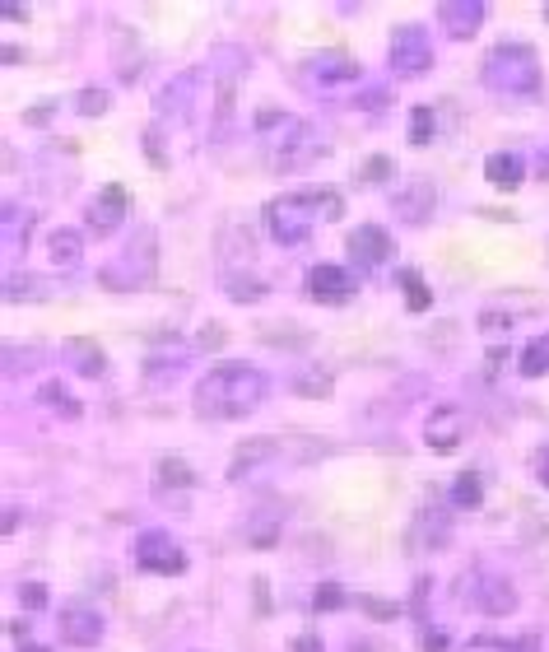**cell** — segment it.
<instances>
[{
	"mask_svg": "<svg viewBox=\"0 0 549 652\" xmlns=\"http://www.w3.org/2000/svg\"><path fill=\"white\" fill-rule=\"evenodd\" d=\"M196 89H201V80H196V70H187V75H177L173 84H163L159 89V103H154V112L159 117H187L191 112V98H196Z\"/></svg>",
	"mask_w": 549,
	"mask_h": 652,
	"instance_id": "16",
	"label": "cell"
},
{
	"mask_svg": "<svg viewBox=\"0 0 549 652\" xmlns=\"http://www.w3.org/2000/svg\"><path fill=\"white\" fill-rule=\"evenodd\" d=\"M42 401H47V406H56L61 410V415H66V420H75V415H80V401H75V396L66 392V387H61V382H42Z\"/></svg>",
	"mask_w": 549,
	"mask_h": 652,
	"instance_id": "25",
	"label": "cell"
},
{
	"mask_svg": "<svg viewBox=\"0 0 549 652\" xmlns=\"http://www.w3.org/2000/svg\"><path fill=\"white\" fill-rule=\"evenodd\" d=\"M317 154H326L322 126H312V122H284L280 140L270 145V168H280V173H294V168H308Z\"/></svg>",
	"mask_w": 549,
	"mask_h": 652,
	"instance_id": "5",
	"label": "cell"
},
{
	"mask_svg": "<svg viewBox=\"0 0 549 652\" xmlns=\"http://www.w3.org/2000/svg\"><path fill=\"white\" fill-rule=\"evenodd\" d=\"M47 247H52V261H56V266H80V261H84V238L75 229H56Z\"/></svg>",
	"mask_w": 549,
	"mask_h": 652,
	"instance_id": "21",
	"label": "cell"
},
{
	"mask_svg": "<svg viewBox=\"0 0 549 652\" xmlns=\"http://www.w3.org/2000/svg\"><path fill=\"white\" fill-rule=\"evenodd\" d=\"M275 513H256V527H247V541L252 545H270L275 541V522H270Z\"/></svg>",
	"mask_w": 549,
	"mask_h": 652,
	"instance_id": "31",
	"label": "cell"
},
{
	"mask_svg": "<svg viewBox=\"0 0 549 652\" xmlns=\"http://www.w3.org/2000/svg\"><path fill=\"white\" fill-rule=\"evenodd\" d=\"M484 177H489L494 187H522V177H526L522 154H512V150L489 154V159H484Z\"/></svg>",
	"mask_w": 549,
	"mask_h": 652,
	"instance_id": "18",
	"label": "cell"
},
{
	"mask_svg": "<svg viewBox=\"0 0 549 652\" xmlns=\"http://www.w3.org/2000/svg\"><path fill=\"white\" fill-rule=\"evenodd\" d=\"M28 224H33V210L5 205V257L10 261H19V252L28 247Z\"/></svg>",
	"mask_w": 549,
	"mask_h": 652,
	"instance_id": "20",
	"label": "cell"
},
{
	"mask_svg": "<svg viewBox=\"0 0 549 652\" xmlns=\"http://www.w3.org/2000/svg\"><path fill=\"white\" fill-rule=\"evenodd\" d=\"M280 457V443L275 438H252V443H242V452L233 457V466H228V480H242V471L252 476L256 466H266Z\"/></svg>",
	"mask_w": 549,
	"mask_h": 652,
	"instance_id": "17",
	"label": "cell"
},
{
	"mask_svg": "<svg viewBox=\"0 0 549 652\" xmlns=\"http://www.w3.org/2000/svg\"><path fill=\"white\" fill-rule=\"evenodd\" d=\"M354 289H359V275L349 271V266L317 261V266L308 271V294L317 303H345V299H354Z\"/></svg>",
	"mask_w": 549,
	"mask_h": 652,
	"instance_id": "11",
	"label": "cell"
},
{
	"mask_svg": "<svg viewBox=\"0 0 549 652\" xmlns=\"http://www.w3.org/2000/svg\"><path fill=\"white\" fill-rule=\"evenodd\" d=\"M484 89L498 98H531L540 89V56L531 42H498L484 56Z\"/></svg>",
	"mask_w": 549,
	"mask_h": 652,
	"instance_id": "3",
	"label": "cell"
},
{
	"mask_svg": "<svg viewBox=\"0 0 549 652\" xmlns=\"http://www.w3.org/2000/svg\"><path fill=\"white\" fill-rule=\"evenodd\" d=\"M401 285H405V303H410L415 313H424L433 303V294H429V285L419 280V271H401Z\"/></svg>",
	"mask_w": 549,
	"mask_h": 652,
	"instance_id": "26",
	"label": "cell"
},
{
	"mask_svg": "<svg viewBox=\"0 0 549 652\" xmlns=\"http://www.w3.org/2000/svg\"><path fill=\"white\" fill-rule=\"evenodd\" d=\"M335 215H340V196H331V191H284V196L266 201V229L280 247L308 243L312 229Z\"/></svg>",
	"mask_w": 549,
	"mask_h": 652,
	"instance_id": "2",
	"label": "cell"
},
{
	"mask_svg": "<svg viewBox=\"0 0 549 652\" xmlns=\"http://www.w3.org/2000/svg\"><path fill=\"white\" fill-rule=\"evenodd\" d=\"M387 61H391V70H396V75H410V80H419V75H429V66H433V42H429V28H419V24H401V28H391Z\"/></svg>",
	"mask_w": 549,
	"mask_h": 652,
	"instance_id": "6",
	"label": "cell"
},
{
	"mask_svg": "<svg viewBox=\"0 0 549 652\" xmlns=\"http://www.w3.org/2000/svg\"><path fill=\"white\" fill-rule=\"evenodd\" d=\"M270 382L266 373L256 364H215L210 373H205L201 382H196V415L201 420H242V415H252L261 401H266Z\"/></svg>",
	"mask_w": 549,
	"mask_h": 652,
	"instance_id": "1",
	"label": "cell"
},
{
	"mask_svg": "<svg viewBox=\"0 0 549 652\" xmlns=\"http://www.w3.org/2000/svg\"><path fill=\"white\" fill-rule=\"evenodd\" d=\"M294 652H326V648H322V639H317V634H298Z\"/></svg>",
	"mask_w": 549,
	"mask_h": 652,
	"instance_id": "34",
	"label": "cell"
},
{
	"mask_svg": "<svg viewBox=\"0 0 549 652\" xmlns=\"http://www.w3.org/2000/svg\"><path fill=\"white\" fill-rule=\"evenodd\" d=\"M84 224H89V233H98V238H108L117 224H126V191L98 187V196L89 201V210H84Z\"/></svg>",
	"mask_w": 549,
	"mask_h": 652,
	"instance_id": "13",
	"label": "cell"
},
{
	"mask_svg": "<svg viewBox=\"0 0 549 652\" xmlns=\"http://www.w3.org/2000/svg\"><path fill=\"white\" fill-rule=\"evenodd\" d=\"M438 24L447 38H470V33L484 24V0H442Z\"/></svg>",
	"mask_w": 549,
	"mask_h": 652,
	"instance_id": "15",
	"label": "cell"
},
{
	"mask_svg": "<svg viewBox=\"0 0 549 652\" xmlns=\"http://www.w3.org/2000/svg\"><path fill=\"white\" fill-rule=\"evenodd\" d=\"M103 615L89 606V601H70V606H61V639L70 643V648H98L103 643Z\"/></svg>",
	"mask_w": 549,
	"mask_h": 652,
	"instance_id": "12",
	"label": "cell"
},
{
	"mask_svg": "<svg viewBox=\"0 0 549 652\" xmlns=\"http://www.w3.org/2000/svg\"><path fill=\"white\" fill-rule=\"evenodd\" d=\"M536 476H540V485L549 489V443H545V448L536 452Z\"/></svg>",
	"mask_w": 549,
	"mask_h": 652,
	"instance_id": "35",
	"label": "cell"
},
{
	"mask_svg": "<svg viewBox=\"0 0 549 652\" xmlns=\"http://www.w3.org/2000/svg\"><path fill=\"white\" fill-rule=\"evenodd\" d=\"M19 601H24L28 611H42V606H47V587H42V583H24V587H19Z\"/></svg>",
	"mask_w": 549,
	"mask_h": 652,
	"instance_id": "32",
	"label": "cell"
},
{
	"mask_svg": "<svg viewBox=\"0 0 549 652\" xmlns=\"http://www.w3.org/2000/svg\"><path fill=\"white\" fill-rule=\"evenodd\" d=\"M536 643L526 639V643H508V639H475L466 652H531Z\"/></svg>",
	"mask_w": 549,
	"mask_h": 652,
	"instance_id": "28",
	"label": "cell"
},
{
	"mask_svg": "<svg viewBox=\"0 0 549 652\" xmlns=\"http://www.w3.org/2000/svg\"><path fill=\"white\" fill-rule=\"evenodd\" d=\"M135 564L145 573H159V578H173V573H187V550L168 536V531H140L135 536Z\"/></svg>",
	"mask_w": 549,
	"mask_h": 652,
	"instance_id": "7",
	"label": "cell"
},
{
	"mask_svg": "<svg viewBox=\"0 0 549 652\" xmlns=\"http://www.w3.org/2000/svg\"><path fill=\"white\" fill-rule=\"evenodd\" d=\"M363 80V70L349 61L345 52H322V56H312L308 66H303V84H308L312 94H335V89H349V84H359Z\"/></svg>",
	"mask_w": 549,
	"mask_h": 652,
	"instance_id": "8",
	"label": "cell"
},
{
	"mask_svg": "<svg viewBox=\"0 0 549 652\" xmlns=\"http://www.w3.org/2000/svg\"><path fill=\"white\" fill-rule=\"evenodd\" d=\"M159 480H163V485H177V489L196 485V476H191V466L182 462V457H163V462H159Z\"/></svg>",
	"mask_w": 549,
	"mask_h": 652,
	"instance_id": "27",
	"label": "cell"
},
{
	"mask_svg": "<svg viewBox=\"0 0 549 652\" xmlns=\"http://www.w3.org/2000/svg\"><path fill=\"white\" fill-rule=\"evenodd\" d=\"M312 606H317V611H340V606H345V592H340L335 583H326V587L312 592Z\"/></svg>",
	"mask_w": 549,
	"mask_h": 652,
	"instance_id": "29",
	"label": "cell"
},
{
	"mask_svg": "<svg viewBox=\"0 0 549 652\" xmlns=\"http://www.w3.org/2000/svg\"><path fill=\"white\" fill-rule=\"evenodd\" d=\"M466 434H470V420L461 406H433L429 420H424V443H429L433 452H442V457L461 448Z\"/></svg>",
	"mask_w": 549,
	"mask_h": 652,
	"instance_id": "10",
	"label": "cell"
},
{
	"mask_svg": "<svg viewBox=\"0 0 549 652\" xmlns=\"http://www.w3.org/2000/svg\"><path fill=\"white\" fill-rule=\"evenodd\" d=\"M66 359L75 364V373H84V378H103V373H108V359H103V350H98L94 340H70Z\"/></svg>",
	"mask_w": 549,
	"mask_h": 652,
	"instance_id": "19",
	"label": "cell"
},
{
	"mask_svg": "<svg viewBox=\"0 0 549 652\" xmlns=\"http://www.w3.org/2000/svg\"><path fill=\"white\" fill-rule=\"evenodd\" d=\"M19 652H52V648H38V643H24V648Z\"/></svg>",
	"mask_w": 549,
	"mask_h": 652,
	"instance_id": "36",
	"label": "cell"
},
{
	"mask_svg": "<svg viewBox=\"0 0 549 652\" xmlns=\"http://www.w3.org/2000/svg\"><path fill=\"white\" fill-rule=\"evenodd\" d=\"M452 503H456V508H480V503H484L480 471H461V476L452 480Z\"/></svg>",
	"mask_w": 549,
	"mask_h": 652,
	"instance_id": "23",
	"label": "cell"
},
{
	"mask_svg": "<svg viewBox=\"0 0 549 652\" xmlns=\"http://www.w3.org/2000/svg\"><path fill=\"white\" fill-rule=\"evenodd\" d=\"M456 592H461V601H466L470 611H480V615L517 611V587H512L503 573H489V569L461 573V578H456Z\"/></svg>",
	"mask_w": 549,
	"mask_h": 652,
	"instance_id": "4",
	"label": "cell"
},
{
	"mask_svg": "<svg viewBox=\"0 0 549 652\" xmlns=\"http://www.w3.org/2000/svg\"><path fill=\"white\" fill-rule=\"evenodd\" d=\"M80 112H84V117H103V112H108V89H84V94H80Z\"/></svg>",
	"mask_w": 549,
	"mask_h": 652,
	"instance_id": "30",
	"label": "cell"
},
{
	"mask_svg": "<svg viewBox=\"0 0 549 652\" xmlns=\"http://www.w3.org/2000/svg\"><path fill=\"white\" fill-rule=\"evenodd\" d=\"M391 252H396V243L382 224H359L349 233V257L363 261V266H382V261H391Z\"/></svg>",
	"mask_w": 549,
	"mask_h": 652,
	"instance_id": "14",
	"label": "cell"
},
{
	"mask_svg": "<svg viewBox=\"0 0 549 652\" xmlns=\"http://www.w3.org/2000/svg\"><path fill=\"white\" fill-rule=\"evenodd\" d=\"M517 368H522V378H545V373H549V331L526 345V350H522V364H517Z\"/></svg>",
	"mask_w": 549,
	"mask_h": 652,
	"instance_id": "22",
	"label": "cell"
},
{
	"mask_svg": "<svg viewBox=\"0 0 549 652\" xmlns=\"http://www.w3.org/2000/svg\"><path fill=\"white\" fill-rule=\"evenodd\" d=\"M419 648H424V652H447V648H452V639H447V629H429V634L419 639Z\"/></svg>",
	"mask_w": 549,
	"mask_h": 652,
	"instance_id": "33",
	"label": "cell"
},
{
	"mask_svg": "<svg viewBox=\"0 0 549 652\" xmlns=\"http://www.w3.org/2000/svg\"><path fill=\"white\" fill-rule=\"evenodd\" d=\"M433 131H438V112H433L429 103L410 108V145H429Z\"/></svg>",
	"mask_w": 549,
	"mask_h": 652,
	"instance_id": "24",
	"label": "cell"
},
{
	"mask_svg": "<svg viewBox=\"0 0 549 652\" xmlns=\"http://www.w3.org/2000/svg\"><path fill=\"white\" fill-rule=\"evenodd\" d=\"M433 205H438V187H433L429 177H405L401 187H391V210L410 229H419L433 215Z\"/></svg>",
	"mask_w": 549,
	"mask_h": 652,
	"instance_id": "9",
	"label": "cell"
}]
</instances>
